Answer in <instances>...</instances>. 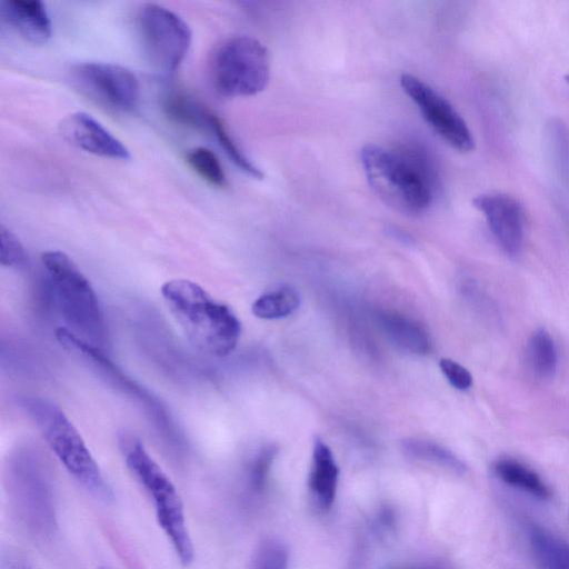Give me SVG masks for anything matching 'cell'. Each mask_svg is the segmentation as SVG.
I'll list each match as a JSON object with an SVG mask.
<instances>
[{
    "label": "cell",
    "mask_w": 569,
    "mask_h": 569,
    "mask_svg": "<svg viewBox=\"0 0 569 569\" xmlns=\"http://www.w3.org/2000/svg\"><path fill=\"white\" fill-rule=\"evenodd\" d=\"M360 158L369 184L388 206L412 216L430 207L436 171L423 149L368 143L361 149Z\"/></svg>",
    "instance_id": "1"
},
{
    "label": "cell",
    "mask_w": 569,
    "mask_h": 569,
    "mask_svg": "<svg viewBox=\"0 0 569 569\" xmlns=\"http://www.w3.org/2000/svg\"><path fill=\"white\" fill-rule=\"evenodd\" d=\"M161 295L172 318L196 349L213 357H224L234 350L241 323L227 305L189 279L164 282Z\"/></svg>",
    "instance_id": "2"
},
{
    "label": "cell",
    "mask_w": 569,
    "mask_h": 569,
    "mask_svg": "<svg viewBox=\"0 0 569 569\" xmlns=\"http://www.w3.org/2000/svg\"><path fill=\"white\" fill-rule=\"evenodd\" d=\"M21 406L68 473L94 498L111 502L114 498L111 486L82 436L64 412L53 402L40 397L23 398Z\"/></svg>",
    "instance_id": "3"
},
{
    "label": "cell",
    "mask_w": 569,
    "mask_h": 569,
    "mask_svg": "<svg viewBox=\"0 0 569 569\" xmlns=\"http://www.w3.org/2000/svg\"><path fill=\"white\" fill-rule=\"evenodd\" d=\"M119 443L127 468L151 498L157 522L179 561L184 566L190 565L194 558V547L177 488L138 438L123 435Z\"/></svg>",
    "instance_id": "4"
},
{
    "label": "cell",
    "mask_w": 569,
    "mask_h": 569,
    "mask_svg": "<svg viewBox=\"0 0 569 569\" xmlns=\"http://www.w3.org/2000/svg\"><path fill=\"white\" fill-rule=\"evenodd\" d=\"M53 302L67 328L84 341L99 347L104 342L106 327L98 297L73 260L59 250L41 254Z\"/></svg>",
    "instance_id": "5"
},
{
    "label": "cell",
    "mask_w": 569,
    "mask_h": 569,
    "mask_svg": "<svg viewBox=\"0 0 569 569\" xmlns=\"http://www.w3.org/2000/svg\"><path fill=\"white\" fill-rule=\"evenodd\" d=\"M9 502L18 521L34 538L49 539L58 527L52 478L41 457L18 450L7 470Z\"/></svg>",
    "instance_id": "6"
},
{
    "label": "cell",
    "mask_w": 569,
    "mask_h": 569,
    "mask_svg": "<svg viewBox=\"0 0 569 569\" xmlns=\"http://www.w3.org/2000/svg\"><path fill=\"white\" fill-rule=\"evenodd\" d=\"M210 78L224 97H250L261 92L270 78L267 48L258 39L236 36L220 43L210 60Z\"/></svg>",
    "instance_id": "7"
},
{
    "label": "cell",
    "mask_w": 569,
    "mask_h": 569,
    "mask_svg": "<svg viewBox=\"0 0 569 569\" xmlns=\"http://www.w3.org/2000/svg\"><path fill=\"white\" fill-rule=\"evenodd\" d=\"M136 26L142 53L150 64L164 74L176 72L191 46L188 23L163 6L147 3L138 11Z\"/></svg>",
    "instance_id": "8"
},
{
    "label": "cell",
    "mask_w": 569,
    "mask_h": 569,
    "mask_svg": "<svg viewBox=\"0 0 569 569\" xmlns=\"http://www.w3.org/2000/svg\"><path fill=\"white\" fill-rule=\"evenodd\" d=\"M71 77L88 97L108 109L131 112L139 103L140 86L129 69L109 62H83L73 67Z\"/></svg>",
    "instance_id": "9"
},
{
    "label": "cell",
    "mask_w": 569,
    "mask_h": 569,
    "mask_svg": "<svg viewBox=\"0 0 569 569\" xmlns=\"http://www.w3.org/2000/svg\"><path fill=\"white\" fill-rule=\"evenodd\" d=\"M400 84L428 126L446 143L460 152L473 150L475 139L467 122L443 96L411 73H402Z\"/></svg>",
    "instance_id": "10"
},
{
    "label": "cell",
    "mask_w": 569,
    "mask_h": 569,
    "mask_svg": "<svg viewBox=\"0 0 569 569\" xmlns=\"http://www.w3.org/2000/svg\"><path fill=\"white\" fill-rule=\"evenodd\" d=\"M473 207L487 220L499 247L510 257H517L523 246L525 212L522 204L512 196L489 192L477 196Z\"/></svg>",
    "instance_id": "11"
},
{
    "label": "cell",
    "mask_w": 569,
    "mask_h": 569,
    "mask_svg": "<svg viewBox=\"0 0 569 569\" xmlns=\"http://www.w3.org/2000/svg\"><path fill=\"white\" fill-rule=\"evenodd\" d=\"M59 130L67 142L86 152L114 160L130 159L128 148L86 112L68 114L60 122Z\"/></svg>",
    "instance_id": "12"
},
{
    "label": "cell",
    "mask_w": 569,
    "mask_h": 569,
    "mask_svg": "<svg viewBox=\"0 0 569 569\" xmlns=\"http://www.w3.org/2000/svg\"><path fill=\"white\" fill-rule=\"evenodd\" d=\"M0 14L20 37L33 44L47 43L52 36V24L42 1L4 0Z\"/></svg>",
    "instance_id": "13"
},
{
    "label": "cell",
    "mask_w": 569,
    "mask_h": 569,
    "mask_svg": "<svg viewBox=\"0 0 569 569\" xmlns=\"http://www.w3.org/2000/svg\"><path fill=\"white\" fill-rule=\"evenodd\" d=\"M338 480L339 468L332 451L322 439L315 438L308 488L316 505L322 510L331 508Z\"/></svg>",
    "instance_id": "14"
},
{
    "label": "cell",
    "mask_w": 569,
    "mask_h": 569,
    "mask_svg": "<svg viewBox=\"0 0 569 569\" xmlns=\"http://www.w3.org/2000/svg\"><path fill=\"white\" fill-rule=\"evenodd\" d=\"M380 322L387 337L399 348L416 355L429 352V336L415 320L387 312L380 317Z\"/></svg>",
    "instance_id": "15"
},
{
    "label": "cell",
    "mask_w": 569,
    "mask_h": 569,
    "mask_svg": "<svg viewBox=\"0 0 569 569\" xmlns=\"http://www.w3.org/2000/svg\"><path fill=\"white\" fill-rule=\"evenodd\" d=\"M529 545L541 569H569V545L550 530L531 526Z\"/></svg>",
    "instance_id": "16"
},
{
    "label": "cell",
    "mask_w": 569,
    "mask_h": 569,
    "mask_svg": "<svg viewBox=\"0 0 569 569\" xmlns=\"http://www.w3.org/2000/svg\"><path fill=\"white\" fill-rule=\"evenodd\" d=\"M496 476L505 483L529 493L541 500L550 498V489L545 481L529 467L521 462L505 458L493 465Z\"/></svg>",
    "instance_id": "17"
},
{
    "label": "cell",
    "mask_w": 569,
    "mask_h": 569,
    "mask_svg": "<svg viewBox=\"0 0 569 569\" xmlns=\"http://www.w3.org/2000/svg\"><path fill=\"white\" fill-rule=\"evenodd\" d=\"M166 114L174 122L207 130L211 112L201 102L183 91L172 90L163 97Z\"/></svg>",
    "instance_id": "18"
},
{
    "label": "cell",
    "mask_w": 569,
    "mask_h": 569,
    "mask_svg": "<svg viewBox=\"0 0 569 569\" xmlns=\"http://www.w3.org/2000/svg\"><path fill=\"white\" fill-rule=\"evenodd\" d=\"M406 456L413 460L432 463L457 475L467 471L465 462L448 448L426 439L410 438L402 441Z\"/></svg>",
    "instance_id": "19"
},
{
    "label": "cell",
    "mask_w": 569,
    "mask_h": 569,
    "mask_svg": "<svg viewBox=\"0 0 569 569\" xmlns=\"http://www.w3.org/2000/svg\"><path fill=\"white\" fill-rule=\"evenodd\" d=\"M527 351L530 367L538 377H553L558 367V353L556 343L546 329L540 328L531 335Z\"/></svg>",
    "instance_id": "20"
},
{
    "label": "cell",
    "mask_w": 569,
    "mask_h": 569,
    "mask_svg": "<svg viewBox=\"0 0 569 569\" xmlns=\"http://www.w3.org/2000/svg\"><path fill=\"white\" fill-rule=\"evenodd\" d=\"M299 305V293L291 287H282L257 298L252 313L260 319H280L292 315Z\"/></svg>",
    "instance_id": "21"
},
{
    "label": "cell",
    "mask_w": 569,
    "mask_h": 569,
    "mask_svg": "<svg viewBox=\"0 0 569 569\" xmlns=\"http://www.w3.org/2000/svg\"><path fill=\"white\" fill-rule=\"evenodd\" d=\"M207 131L212 134L227 157L241 171L254 179L263 178V172L242 152L232 136H230L222 120L214 113L210 117Z\"/></svg>",
    "instance_id": "22"
},
{
    "label": "cell",
    "mask_w": 569,
    "mask_h": 569,
    "mask_svg": "<svg viewBox=\"0 0 569 569\" xmlns=\"http://www.w3.org/2000/svg\"><path fill=\"white\" fill-rule=\"evenodd\" d=\"M186 161L189 167L203 180L216 187H224L227 177L217 156L204 147L188 151Z\"/></svg>",
    "instance_id": "23"
},
{
    "label": "cell",
    "mask_w": 569,
    "mask_h": 569,
    "mask_svg": "<svg viewBox=\"0 0 569 569\" xmlns=\"http://www.w3.org/2000/svg\"><path fill=\"white\" fill-rule=\"evenodd\" d=\"M276 453L277 450L274 447H264L249 465L247 471V487L252 495H260L264 490Z\"/></svg>",
    "instance_id": "24"
},
{
    "label": "cell",
    "mask_w": 569,
    "mask_h": 569,
    "mask_svg": "<svg viewBox=\"0 0 569 569\" xmlns=\"http://www.w3.org/2000/svg\"><path fill=\"white\" fill-rule=\"evenodd\" d=\"M251 569H288L287 548L278 540L263 541L254 553Z\"/></svg>",
    "instance_id": "25"
},
{
    "label": "cell",
    "mask_w": 569,
    "mask_h": 569,
    "mask_svg": "<svg viewBox=\"0 0 569 569\" xmlns=\"http://www.w3.org/2000/svg\"><path fill=\"white\" fill-rule=\"evenodd\" d=\"M26 251L22 243L4 226L0 227V262L8 268L20 267L26 262Z\"/></svg>",
    "instance_id": "26"
},
{
    "label": "cell",
    "mask_w": 569,
    "mask_h": 569,
    "mask_svg": "<svg viewBox=\"0 0 569 569\" xmlns=\"http://www.w3.org/2000/svg\"><path fill=\"white\" fill-rule=\"evenodd\" d=\"M439 367L448 382L458 390H467L472 386V376L460 363L449 358H442Z\"/></svg>",
    "instance_id": "27"
},
{
    "label": "cell",
    "mask_w": 569,
    "mask_h": 569,
    "mask_svg": "<svg viewBox=\"0 0 569 569\" xmlns=\"http://www.w3.org/2000/svg\"><path fill=\"white\" fill-rule=\"evenodd\" d=\"M2 568L3 569H33L28 562H26L20 557L9 555L8 557H2Z\"/></svg>",
    "instance_id": "28"
},
{
    "label": "cell",
    "mask_w": 569,
    "mask_h": 569,
    "mask_svg": "<svg viewBox=\"0 0 569 569\" xmlns=\"http://www.w3.org/2000/svg\"><path fill=\"white\" fill-rule=\"evenodd\" d=\"M392 569H442L438 566H431V565H427V566H410V567H401V568H392Z\"/></svg>",
    "instance_id": "29"
},
{
    "label": "cell",
    "mask_w": 569,
    "mask_h": 569,
    "mask_svg": "<svg viewBox=\"0 0 569 569\" xmlns=\"http://www.w3.org/2000/svg\"><path fill=\"white\" fill-rule=\"evenodd\" d=\"M565 80H566V82H567V83H568V86H569V74L565 76Z\"/></svg>",
    "instance_id": "30"
},
{
    "label": "cell",
    "mask_w": 569,
    "mask_h": 569,
    "mask_svg": "<svg viewBox=\"0 0 569 569\" xmlns=\"http://www.w3.org/2000/svg\"><path fill=\"white\" fill-rule=\"evenodd\" d=\"M97 569H109V568L101 566V567H98Z\"/></svg>",
    "instance_id": "31"
}]
</instances>
